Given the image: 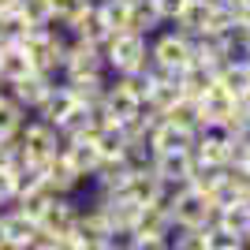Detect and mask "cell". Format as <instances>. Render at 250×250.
I'll return each instance as SVG.
<instances>
[{
    "label": "cell",
    "instance_id": "1",
    "mask_svg": "<svg viewBox=\"0 0 250 250\" xmlns=\"http://www.w3.org/2000/svg\"><path fill=\"white\" fill-rule=\"evenodd\" d=\"M22 52L30 56L34 71L49 75V79H60L63 71V45H67V34L56 30V26H30L22 34Z\"/></svg>",
    "mask_w": 250,
    "mask_h": 250
},
{
    "label": "cell",
    "instance_id": "2",
    "mask_svg": "<svg viewBox=\"0 0 250 250\" xmlns=\"http://www.w3.org/2000/svg\"><path fill=\"white\" fill-rule=\"evenodd\" d=\"M108 75H138L149 67V38L135 30H120L101 45Z\"/></svg>",
    "mask_w": 250,
    "mask_h": 250
},
{
    "label": "cell",
    "instance_id": "3",
    "mask_svg": "<svg viewBox=\"0 0 250 250\" xmlns=\"http://www.w3.org/2000/svg\"><path fill=\"white\" fill-rule=\"evenodd\" d=\"M213 213H217V206H213L202 190H194L190 183L172 190V198H168L172 228H209V224H213Z\"/></svg>",
    "mask_w": 250,
    "mask_h": 250
},
{
    "label": "cell",
    "instance_id": "4",
    "mask_svg": "<svg viewBox=\"0 0 250 250\" xmlns=\"http://www.w3.org/2000/svg\"><path fill=\"white\" fill-rule=\"evenodd\" d=\"M190 56H194V38L179 34L176 26H161V30L149 38V60H153L157 67L172 71V75L183 71L190 63Z\"/></svg>",
    "mask_w": 250,
    "mask_h": 250
},
{
    "label": "cell",
    "instance_id": "5",
    "mask_svg": "<svg viewBox=\"0 0 250 250\" xmlns=\"http://www.w3.org/2000/svg\"><path fill=\"white\" fill-rule=\"evenodd\" d=\"M142 94H138L127 75H108V86H104V97H101V112L112 120V124H131L142 116Z\"/></svg>",
    "mask_w": 250,
    "mask_h": 250
},
{
    "label": "cell",
    "instance_id": "6",
    "mask_svg": "<svg viewBox=\"0 0 250 250\" xmlns=\"http://www.w3.org/2000/svg\"><path fill=\"white\" fill-rule=\"evenodd\" d=\"M19 149H22V161H34V165H45L60 153V131L38 116H26V124L19 127Z\"/></svg>",
    "mask_w": 250,
    "mask_h": 250
},
{
    "label": "cell",
    "instance_id": "7",
    "mask_svg": "<svg viewBox=\"0 0 250 250\" xmlns=\"http://www.w3.org/2000/svg\"><path fill=\"white\" fill-rule=\"evenodd\" d=\"M213 19H217V0H187L183 11H179L168 26H176V30L187 34V38H206V34L213 30Z\"/></svg>",
    "mask_w": 250,
    "mask_h": 250
},
{
    "label": "cell",
    "instance_id": "8",
    "mask_svg": "<svg viewBox=\"0 0 250 250\" xmlns=\"http://www.w3.org/2000/svg\"><path fill=\"white\" fill-rule=\"evenodd\" d=\"M194 153L190 149H172V153H153V176L168 187H187L194 172Z\"/></svg>",
    "mask_w": 250,
    "mask_h": 250
},
{
    "label": "cell",
    "instance_id": "9",
    "mask_svg": "<svg viewBox=\"0 0 250 250\" xmlns=\"http://www.w3.org/2000/svg\"><path fill=\"white\" fill-rule=\"evenodd\" d=\"M60 83L71 90L75 104L97 108L101 97H104V86H108V75H104V71H67V75H60Z\"/></svg>",
    "mask_w": 250,
    "mask_h": 250
},
{
    "label": "cell",
    "instance_id": "10",
    "mask_svg": "<svg viewBox=\"0 0 250 250\" xmlns=\"http://www.w3.org/2000/svg\"><path fill=\"white\" fill-rule=\"evenodd\" d=\"M42 172H45V187H49L56 198H79V190L90 187V183H86V179L63 161V153H56L52 161H45Z\"/></svg>",
    "mask_w": 250,
    "mask_h": 250
},
{
    "label": "cell",
    "instance_id": "11",
    "mask_svg": "<svg viewBox=\"0 0 250 250\" xmlns=\"http://www.w3.org/2000/svg\"><path fill=\"white\" fill-rule=\"evenodd\" d=\"M67 71H104L108 75L101 45L83 42V38H71V34H67V45H63V71L60 75H67Z\"/></svg>",
    "mask_w": 250,
    "mask_h": 250
},
{
    "label": "cell",
    "instance_id": "12",
    "mask_svg": "<svg viewBox=\"0 0 250 250\" xmlns=\"http://www.w3.org/2000/svg\"><path fill=\"white\" fill-rule=\"evenodd\" d=\"M79 198H52L45 206V213L38 217V228L42 235H71L75 231V220H79Z\"/></svg>",
    "mask_w": 250,
    "mask_h": 250
},
{
    "label": "cell",
    "instance_id": "13",
    "mask_svg": "<svg viewBox=\"0 0 250 250\" xmlns=\"http://www.w3.org/2000/svg\"><path fill=\"white\" fill-rule=\"evenodd\" d=\"M235 104H239V97H231L224 86H209V94L198 101V116H202V131H209V127H224L231 120V112H235Z\"/></svg>",
    "mask_w": 250,
    "mask_h": 250
},
{
    "label": "cell",
    "instance_id": "14",
    "mask_svg": "<svg viewBox=\"0 0 250 250\" xmlns=\"http://www.w3.org/2000/svg\"><path fill=\"white\" fill-rule=\"evenodd\" d=\"M90 202H94L97 209H101V217L108 220V228H131L135 231V220H138V209L142 206H135V202L127 198V194H90Z\"/></svg>",
    "mask_w": 250,
    "mask_h": 250
},
{
    "label": "cell",
    "instance_id": "15",
    "mask_svg": "<svg viewBox=\"0 0 250 250\" xmlns=\"http://www.w3.org/2000/svg\"><path fill=\"white\" fill-rule=\"evenodd\" d=\"M190 153H194L198 165H231V135H224V131H217V127L198 131Z\"/></svg>",
    "mask_w": 250,
    "mask_h": 250
},
{
    "label": "cell",
    "instance_id": "16",
    "mask_svg": "<svg viewBox=\"0 0 250 250\" xmlns=\"http://www.w3.org/2000/svg\"><path fill=\"white\" fill-rule=\"evenodd\" d=\"M56 83H60V79H49V75H42V71H30V75H22V79H15L11 86H4V90H8L26 112H34V108L42 104V97L49 94Z\"/></svg>",
    "mask_w": 250,
    "mask_h": 250
},
{
    "label": "cell",
    "instance_id": "17",
    "mask_svg": "<svg viewBox=\"0 0 250 250\" xmlns=\"http://www.w3.org/2000/svg\"><path fill=\"white\" fill-rule=\"evenodd\" d=\"M75 239L83 243V247H94V243H104V235H108V220L101 217V209L94 206V202H83L79 206V220H75Z\"/></svg>",
    "mask_w": 250,
    "mask_h": 250
},
{
    "label": "cell",
    "instance_id": "18",
    "mask_svg": "<svg viewBox=\"0 0 250 250\" xmlns=\"http://www.w3.org/2000/svg\"><path fill=\"white\" fill-rule=\"evenodd\" d=\"M71 108H75L71 90H67L63 83H56V86L49 90V94L42 97V104H38V108H34L30 116H38V120H45V124H52V127H60L63 120H67V112H71Z\"/></svg>",
    "mask_w": 250,
    "mask_h": 250
},
{
    "label": "cell",
    "instance_id": "19",
    "mask_svg": "<svg viewBox=\"0 0 250 250\" xmlns=\"http://www.w3.org/2000/svg\"><path fill=\"white\" fill-rule=\"evenodd\" d=\"M0 217H4V235H8V247H30L38 243V220H30L26 213H19L15 206L0 209Z\"/></svg>",
    "mask_w": 250,
    "mask_h": 250
},
{
    "label": "cell",
    "instance_id": "20",
    "mask_svg": "<svg viewBox=\"0 0 250 250\" xmlns=\"http://www.w3.org/2000/svg\"><path fill=\"white\" fill-rule=\"evenodd\" d=\"M172 217H168V206H142L135 220V235H157V239H168L172 235Z\"/></svg>",
    "mask_w": 250,
    "mask_h": 250
},
{
    "label": "cell",
    "instance_id": "21",
    "mask_svg": "<svg viewBox=\"0 0 250 250\" xmlns=\"http://www.w3.org/2000/svg\"><path fill=\"white\" fill-rule=\"evenodd\" d=\"M176 79H179V94L190 97V101H202L209 94V86L217 83V75L209 71V67H198V63H187Z\"/></svg>",
    "mask_w": 250,
    "mask_h": 250
},
{
    "label": "cell",
    "instance_id": "22",
    "mask_svg": "<svg viewBox=\"0 0 250 250\" xmlns=\"http://www.w3.org/2000/svg\"><path fill=\"white\" fill-rule=\"evenodd\" d=\"M30 56L22 52V45H0V83L11 86L15 79H22V75H30Z\"/></svg>",
    "mask_w": 250,
    "mask_h": 250
},
{
    "label": "cell",
    "instance_id": "23",
    "mask_svg": "<svg viewBox=\"0 0 250 250\" xmlns=\"http://www.w3.org/2000/svg\"><path fill=\"white\" fill-rule=\"evenodd\" d=\"M213 224H220V228H228L231 235H247L250 231V206L247 202H224V206H217V213H213Z\"/></svg>",
    "mask_w": 250,
    "mask_h": 250
},
{
    "label": "cell",
    "instance_id": "24",
    "mask_svg": "<svg viewBox=\"0 0 250 250\" xmlns=\"http://www.w3.org/2000/svg\"><path fill=\"white\" fill-rule=\"evenodd\" d=\"M149 146H153V153H172V149H190L194 146V135L190 131H179V127H172L165 120V124L157 127L153 135H149Z\"/></svg>",
    "mask_w": 250,
    "mask_h": 250
},
{
    "label": "cell",
    "instance_id": "25",
    "mask_svg": "<svg viewBox=\"0 0 250 250\" xmlns=\"http://www.w3.org/2000/svg\"><path fill=\"white\" fill-rule=\"evenodd\" d=\"M67 34H71V38H83V42H94V45H104L112 38V30H108L104 19L97 15V8H90L83 19H75L71 26H67Z\"/></svg>",
    "mask_w": 250,
    "mask_h": 250
},
{
    "label": "cell",
    "instance_id": "26",
    "mask_svg": "<svg viewBox=\"0 0 250 250\" xmlns=\"http://www.w3.org/2000/svg\"><path fill=\"white\" fill-rule=\"evenodd\" d=\"M131 4L135 0H97L94 8L104 19V26L112 34H120V30H131Z\"/></svg>",
    "mask_w": 250,
    "mask_h": 250
},
{
    "label": "cell",
    "instance_id": "27",
    "mask_svg": "<svg viewBox=\"0 0 250 250\" xmlns=\"http://www.w3.org/2000/svg\"><path fill=\"white\" fill-rule=\"evenodd\" d=\"M165 120L179 131H190V135H198L202 131V116H198V101H190V97H179L172 108L165 112Z\"/></svg>",
    "mask_w": 250,
    "mask_h": 250
},
{
    "label": "cell",
    "instance_id": "28",
    "mask_svg": "<svg viewBox=\"0 0 250 250\" xmlns=\"http://www.w3.org/2000/svg\"><path fill=\"white\" fill-rule=\"evenodd\" d=\"M26 116H30V112H26V108H22L8 90H4V94H0V138L19 135V127L26 124Z\"/></svg>",
    "mask_w": 250,
    "mask_h": 250
},
{
    "label": "cell",
    "instance_id": "29",
    "mask_svg": "<svg viewBox=\"0 0 250 250\" xmlns=\"http://www.w3.org/2000/svg\"><path fill=\"white\" fill-rule=\"evenodd\" d=\"M94 4L97 0H52V22L49 26H56V30L67 34V26H71L75 19H83Z\"/></svg>",
    "mask_w": 250,
    "mask_h": 250
},
{
    "label": "cell",
    "instance_id": "30",
    "mask_svg": "<svg viewBox=\"0 0 250 250\" xmlns=\"http://www.w3.org/2000/svg\"><path fill=\"white\" fill-rule=\"evenodd\" d=\"M161 26H165V19L157 15V8L149 4V0H135V4H131V30H135V34L153 38Z\"/></svg>",
    "mask_w": 250,
    "mask_h": 250
},
{
    "label": "cell",
    "instance_id": "31",
    "mask_svg": "<svg viewBox=\"0 0 250 250\" xmlns=\"http://www.w3.org/2000/svg\"><path fill=\"white\" fill-rule=\"evenodd\" d=\"M52 198H56V194H52V190L45 187V179H42V183H38V187H34V190H26V194H19V198L11 202V206L19 209V213H26V217H30V220H38V217H42V213H45V206H49Z\"/></svg>",
    "mask_w": 250,
    "mask_h": 250
},
{
    "label": "cell",
    "instance_id": "32",
    "mask_svg": "<svg viewBox=\"0 0 250 250\" xmlns=\"http://www.w3.org/2000/svg\"><path fill=\"white\" fill-rule=\"evenodd\" d=\"M26 30H30V22L22 19L15 8H11V11H0V45H19Z\"/></svg>",
    "mask_w": 250,
    "mask_h": 250
},
{
    "label": "cell",
    "instance_id": "33",
    "mask_svg": "<svg viewBox=\"0 0 250 250\" xmlns=\"http://www.w3.org/2000/svg\"><path fill=\"white\" fill-rule=\"evenodd\" d=\"M15 11H19L30 26H49L52 22V0H19Z\"/></svg>",
    "mask_w": 250,
    "mask_h": 250
},
{
    "label": "cell",
    "instance_id": "34",
    "mask_svg": "<svg viewBox=\"0 0 250 250\" xmlns=\"http://www.w3.org/2000/svg\"><path fill=\"white\" fill-rule=\"evenodd\" d=\"M202 235H206V250H243V239L231 235L228 228H220V224L202 228Z\"/></svg>",
    "mask_w": 250,
    "mask_h": 250
},
{
    "label": "cell",
    "instance_id": "35",
    "mask_svg": "<svg viewBox=\"0 0 250 250\" xmlns=\"http://www.w3.org/2000/svg\"><path fill=\"white\" fill-rule=\"evenodd\" d=\"M168 250H206L202 228H176L168 235Z\"/></svg>",
    "mask_w": 250,
    "mask_h": 250
},
{
    "label": "cell",
    "instance_id": "36",
    "mask_svg": "<svg viewBox=\"0 0 250 250\" xmlns=\"http://www.w3.org/2000/svg\"><path fill=\"white\" fill-rule=\"evenodd\" d=\"M22 161V149H19V138H0V172H11V168Z\"/></svg>",
    "mask_w": 250,
    "mask_h": 250
},
{
    "label": "cell",
    "instance_id": "37",
    "mask_svg": "<svg viewBox=\"0 0 250 250\" xmlns=\"http://www.w3.org/2000/svg\"><path fill=\"white\" fill-rule=\"evenodd\" d=\"M131 247H135V231L131 228H108L104 250H131Z\"/></svg>",
    "mask_w": 250,
    "mask_h": 250
},
{
    "label": "cell",
    "instance_id": "38",
    "mask_svg": "<svg viewBox=\"0 0 250 250\" xmlns=\"http://www.w3.org/2000/svg\"><path fill=\"white\" fill-rule=\"evenodd\" d=\"M149 4L157 8V15H161V19H165V26H168V22L183 11V4H187V0H149Z\"/></svg>",
    "mask_w": 250,
    "mask_h": 250
},
{
    "label": "cell",
    "instance_id": "39",
    "mask_svg": "<svg viewBox=\"0 0 250 250\" xmlns=\"http://www.w3.org/2000/svg\"><path fill=\"white\" fill-rule=\"evenodd\" d=\"M15 202V183H11V172H0V209H8Z\"/></svg>",
    "mask_w": 250,
    "mask_h": 250
},
{
    "label": "cell",
    "instance_id": "40",
    "mask_svg": "<svg viewBox=\"0 0 250 250\" xmlns=\"http://www.w3.org/2000/svg\"><path fill=\"white\" fill-rule=\"evenodd\" d=\"M131 250H168V239H157V235H135V247Z\"/></svg>",
    "mask_w": 250,
    "mask_h": 250
},
{
    "label": "cell",
    "instance_id": "41",
    "mask_svg": "<svg viewBox=\"0 0 250 250\" xmlns=\"http://www.w3.org/2000/svg\"><path fill=\"white\" fill-rule=\"evenodd\" d=\"M8 247V235H4V217H0V250Z\"/></svg>",
    "mask_w": 250,
    "mask_h": 250
},
{
    "label": "cell",
    "instance_id": "42",
    "mask_svg": "<svg viewBox=\"0 0 250 250\" xmlns=\"http://www.w3.org/2000/svg\"><path fill=\"white\" fill-rule=\"evenodd\" d=\"M15 4H19V0H0V11H11Z\"/></svg>",
    "mask_w": 250,
    "mask_h": 250
},
{
    "label": "cell",
    "instance_id": "43",
    "mask_svg": "<svg viewBox=\"0 0 250 250\" xmlns=\"http://www.w3.org/2000/svg\"><path fill=\"white\" fill-rule=\"evenodd\" d=\"M4 250H42L38 243H30V247H4Z\"/></svg>",
    "mask_w": 250,
    "mask_h": 250
},
{
    "label": "cell",
    "instance_id": "44",
    "mask_svg": "<svg viewBox=\"0 0 250 250\" xmlns=\"http://www.w3.org/2000/svg\"><path fill=\"white\" fill-rule=\"evenodd\" d=\"M243 250H250V231H247V235H243Z\"/></svg>",
    "mask_w": 250,
    "mask_h": 250
},
{
    "label": "cell",
    "instance_id": "45",
    "mask_svg": "<svg viewBox=\"0 0 250 250\" xmlns=\"http://www.w3.org/2000/svg\"><path fill=\"white\" fill-rule=\"evenodd\" d=\"M243 101H247V104H250V90H247V94H243Z\"/></svg>",
    "mask_w": 250,
    "mask_h": 250
},
{
    "label": "cell",
    "instance_id": "46",
    "mask_svg": "<svg viewBox=\"0 0 250 250\" xmlns=\"http://www.w3.org/2000/svg\"><path fill=\"white\" fill-rule=\"evenodd\" d=\"M0 94H4V86H0Z\"/></svg>",
    "mask_w": 250,
    "mask_h": 250
},
{
    "label": "cell",
    "instance_id": "47",
    "mask_svg": "<svg viewBox=\"0 0 250 250\" xmlns=\"http://www.w3.org/2000/svg\"><path fill=\"white\" fill-rule=\"evenodd\" d=\"M0 86H4V83H0Z\"/></svg>",
    "mask_w": 250,
    "mask_h": 250
}]
</instances>
